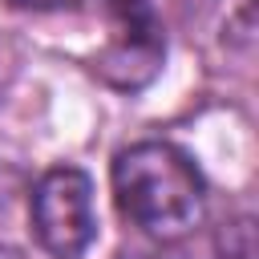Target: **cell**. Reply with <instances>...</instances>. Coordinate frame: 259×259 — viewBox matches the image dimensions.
Wrapping results in <instances>:
<instances>
[{"label":"cell","mask_w":259,"mask_h":259,"mask_svg":"<svg viewBox=\"0 0 259 259\" xmlns=\"http://www.w3.org/2000/svg\"><path fill=\"white\" fill-rule=\"evenodd\" d=\"M113 198L150 239L174 243L202 223L206 186L198 166L170 142H138L113 158Z\"/></svg>","instance_id":"6da1fadb"},{"label":"cell","mask_w":259,"mask_h":259,"mask_svg":"<svg viewBox=\"0 0 259 259\" xmlns=\"http://www.w3.org/2000/svg\"><path fill=\"white\" fill-rule=\"evenodd\" d=\"M28 214H32L36 243L53 259H81L97 235L89 174L77 166H53L49 174L36 178Z\"/></svg>","instance_id":"7a4b0ae2"},{"label":"cell","mask_w":259,"mask_h":259,"mask_svg":"<svg viewBox=\"0 0 259 259\" xmlns=\"http://www.w3.org/2000/svg\"><path fill=\"white\" fill-rule=\"evenodd\" d=\"M105 4L113 16V32H109V45H105L97 69L117 89H138L162 65V53H166L162 28L154 20L150 0H105Z\"/></svg>","instance_id":"3957f363"},{"label":"cell","mask_w":259,"mask_h":259,"mask_svg":"<svg viewBox=\"0 0 259 259\" xmlns=\"http://www.w3.org/2000/svg\"><path fill=\"white\" fill-rule=\"evenodd\" d=\"M24 8H61V4H77V0H16Z\"/></svg>","instance_id":"277c9868"},{"label":"cell","mask_w":259,"mask_h":259,"mask_svg":"<svg viewBox=\"0 0 259 259\" xmlns=\"http://www.w3.org/2000/svg\"><path fill=\"white\" fill-rule=\"evenodd\" d=\"M125 259H182V255H166V251H134Z\"/></svg>","instance_id":"5b68a950"}]
</instances>
